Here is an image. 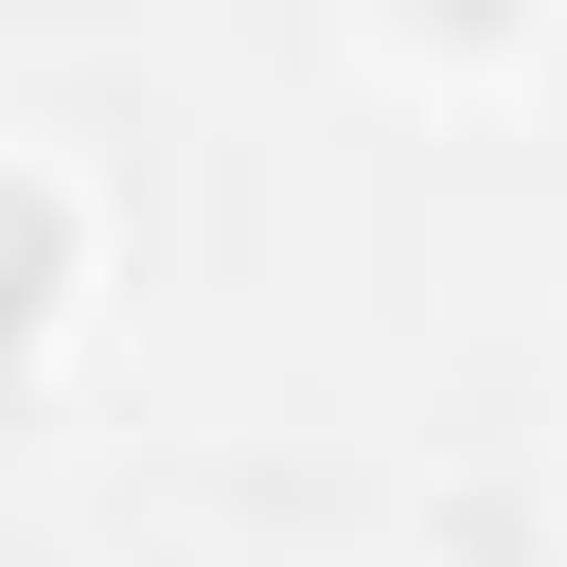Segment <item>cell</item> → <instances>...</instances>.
<instances>
[{"label":"cell","mask_w":567,"mask_h":567,"mask_svg":"<svg viewBox=\"0 0 567 567\" xmlns=\"http://www.w3.org/2000/svg\"><path fill=\"white\" fill-rule=\"evenodd\" d=\"M53 284H71V230H53V195L0 177V372H18V337L53 319Z\"/></svg>","instance_id":"6da1fadb"},{"label":"cell","mask_w":567,"mask_h":567,"mask_svg":"<svg viewBox=\"0 0 567 567\" xmlns=\"http://www.w3.org/2000/svg\"><path fill=\"white\" fill-rule=\"evenodd\" d=\"M408 18H461V35H496V18H514V0H408Z\"/></svg>","instance_id":"7a4b0ae2"}]
</instances>
